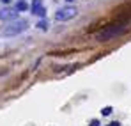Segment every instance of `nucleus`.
<instances>
[{"label": "nucleus", "instance_id": "1", "mask_svg": "<svg viewBox=\"0 0 131 126\" xmlns=\"http://www.w3.org/2000/svg\"><path fill=\"white\" fill-rule=\"evenodd\" d=\"M124 32H126V27H124V25L112 23V25L105 27V28L97 34V41H110V39H115V37L122 36Z\"/></svg>", "mask_w": 131, "mask_h": 126}, {"label": "nucleus", "instance_id": "2", "mask_svg": "<svg viewBox=\"0 0 131 126\" xmlns=\"http://www.w3.org/2000/svg\"><path fill=\"white\" fill-rule=\"evenodd\" d=\"M28 28V23L27 20H14L11 21L9 25H5L4 28H2V36H18V34H21Z\"/></svg>", "mask_w": 131, "mask_h": 126}, {"label": "nucleus", "instance_id": "3", "mask_svg": "<svg viewBox=\"0 0 131 126\" xmlns=\"http://www.w3.org/2000/svg\"><path fill=\"white\" fill-rule=\"evenodd\" d=\"M74 16H76V9L74 7H62V9H59L55 13V20H59V21H67L71 18H74Z\"/></svg>", "mask_w": 131, "mask_h": 126}, {"label": "nucleus", "instance_id": "4", "mask_svg": "<svg viewBox=\"0 0 131 126\" xmlns=\"http://www.w3.org/2000/svg\"><path fill=\"white\" fill-rule=\"evenodd\" d=\"M16 16H18V11H16V9H9V7H5V9L0 11V20H4V21L14 20Z\"/></svg>", "mask_w": 131, "mask_h": 126}, {"label": "nucleus", "instance_id": "5", "mask_svg": "<svg viewBox=\"0 0 131 126\" xmlns=\"http://www.w3.org/2000/svg\"><path fill=\"white\" fill-rule=\"evenodd\" d=\"M30 9H32V14H36V16H44L46 14V9L43 7L41 0H34L32 5H30Z\"/></svg>", "mask_w": 131, "mask_h": 126}, {"label": "nucleus", "instance_id": "6", "mask_svg": "<svg viewBox=\"0 0 131 126\" xmlns=\"http://www.w3.org/2000/svg\"><path fill=\"white\" fill-rule=\"evenodd\" d=\"M27 9H28V4H27L25 0H20V2L16 4V11H18V13H20V11H27Z\"/></svg>", "mask_w": 131, "mask_h": 126}, {"label": "nucleus", "instance_id": "7", "mask_svg": "<svg viewBox=\"0 0 131 126\" xmlns=\"http://www.w3.org/2000/svg\"><path fill=\"white\" fill-rule=\"evenodd\" d=\"M37 27H39L41 30H46V28H48V21L41 20V21H39V23H37Z\"/></svg>", "mask_w": 131, "mask_h": 126}, {"label": "nucleus", "instance_id": "8", "mask_svg": "<svg viewBox=\"0 0 131 126\" xmlns=\"http://www.w3.org/2000/svg\"><path fill=\"white\" fill-rule=\"evenodd\" d=\"M112 110H113L112 106H105V108L101 110V114H103V115H110V114H112Z\"/></svg>", "mask_w": 131, "mask_h": 126}, {"label": "nucleus", "instance_id": "9", "mask_svg": "<svg viewBox=\"0 0 131 126\" xmlns=\"http://www.w3.org/2000/svg\"><path fill=\"white\" fill-rule=\"evenodd\" d=\"M89 126H99V121L94 119V121H90V124H89Z\"/></svg>", "mask_w": 131, "mask_h": 126}, {"label": "nucleus", "instance_id": "10", "mask_svg": "<svg viewBox=\"0 0 131 126\" xmlns=\"http://www.w3.org/2000/svg\"><path fill=\"white\" fill-rule=\"evenodd\" d=\"M110 126H121V123H119V121H113V123H112Z\"/></svg>", "mask_w": 131, "mask_h": 126}, {"label": "nucleus", "instance_id": "11", "mask_svg": "<svg viewBox=\"0 0 131 126\" xmlns=\"http://www.w3.org/2000/svg\"><path fill=\"white\" fill-rule=\"evenodd\" d=\"M2 2H4V4H9V2H11V0H2Z\"/></svg>", "mask_w": 131, "mask_h": 126}, {"label": "nucleus", "instance_id": "12", "mask_svg": "<svg viewBox=\"0 0 131 126\" xmlns=\"http://www.w3.org/2000/svg\"><path fill=\"white\" fill-rule=\"evenodd\" d=\"M66 2H74V0H66Z\"/></svg>", "mask_w": 131, "mask_h": 126}]
</instances>
